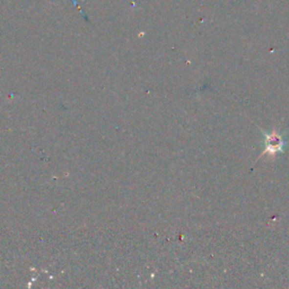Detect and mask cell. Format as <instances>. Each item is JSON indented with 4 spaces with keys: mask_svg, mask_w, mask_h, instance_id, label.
Listing matches in <instances>:
<instances>
[{
    "mask_svg": "<svg viewBox=\"0 0 289 289\" xmlns=\"http://www.w3.org/2000/svg\"><path fill=\"white\" fill-rule=\"evenodd\" d=\"M265 152H263L262 155L265 154H270V155H273L276 153H283L285 148V141L283 140L279 134H278L276 131H272L271 133H265Z\"/></svg>",
    "mask_w": 289,
    "mask_h": 289,
    "instance_id": "cell-1",
    "label": "cell"
}]
</instances>
